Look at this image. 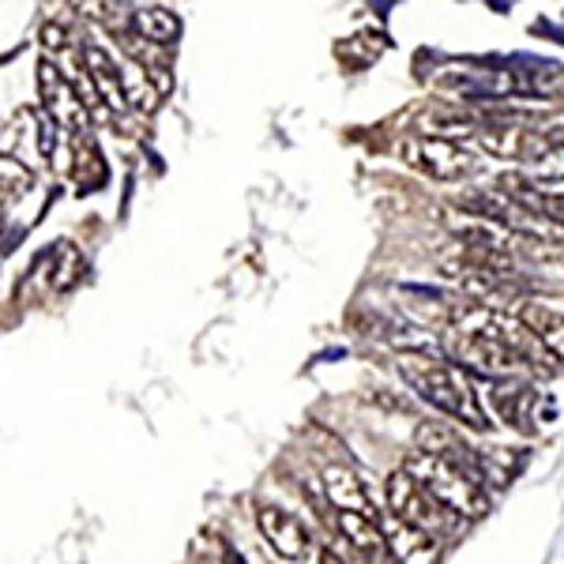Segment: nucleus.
I'll list each match as a JSON object with an SVG mask.
<instances>
[{
    "label": "nucleus",
    "mask_w": 564,
    "mask_h": 564,
    "mask_svg": "<svg viewBox=\"0 0 564 564\" xmlns=\"http://www.w3.org/2000/svg\"><path fill=\"white\" fill-rule=\"evenodd\" d=\"M475 143L486 154H494V159L527 162V166H531L534 159H542L545 148H550L545 135L523 132V129H516V124H478Z\"/></svg>",
    "instance_id": "0eeeda50"
},
{
    "label": "nucleus",
    "mask_w": 564,
    "mask_h": 564,
    "mask_svg": "<svg viewBox=\"0 0 564 564\" xmlns=\"http://www.w3.org/2000/svg\"><path fill=\"white\" fill-rule=\"evenodd\" d=\"M72 174L79 181V193H98L106 185V162H102V151L90 135H76L72 140Z\"/></svg>",
    "instance_id": "f3484780"
},
{
    "label": "nucleus",
    "mask_w": 564,
    "mask_h": 564,
    "mask_svg": "<svg viewBox=\"0 0 564 564\" xmlns=\"http://www.w3.org/2000/svg\"><path fill=\"white\" fill-rule=\"evenodd\" d=\"M399 372L411 384L417 395L425 399L436 411L452 414L456 422L470 425V430L486 433L489 417L486 406H481V388L475 380V372H467L456 361H441V358H425V354H403L399 358Z\"/></svg>",
    "instance_id": "f257e3e1"
},
{
    "label": "nucleus",
    "mask_w": 564,
    "mask_h": 564,
    "mask_svg": "<svg viewBox=\"0 0 564 564\" xmlns=\"http://www.w3.org/2000/svg\"><path fill=\"white\" fill-rule=\"evenodd\" d=\"M132 34L148 45H174L181 39V20L170 8H135L132 12Z\"/></svg>",
    "instance_id": "2eb2a0df"
},
{
    "label": "nucleus",
    "mask_w": 564,
    "mask_h": 564,
    "mask_svg": "<svg viewBox=\"0 0 564 564\" xmlns=\"http://www.w3.org/2000/svg\"><path fill=\"white\" fill-rule=\"evenodd\" d=\"M39 95H42L45 117H50L57 129H65L72 135H84L90 129V113H87L84 98L72 87L65 68H57L53 61H39Z\"/></svg>",
    "instance_id": "39448f33"
},
{
    "label": "nucleus",
    "mask_w": 564,
    "mask_h": 564,
    "mask_svg": "<svg viewBox=\"0 0 564 564\" xmlns=\"http://www.w3.org/2000/svg\"><path fill=\"white\" fill-rule=\"evenodd\" d=\"M31 188H34V170L15 159V154H0V196L12 204V199L26 196Z\"/></svg>",
    "instance_id": "aec40b11"
},
{
    "label": "nucleus",
    "mask_w": 564,
    "mask_h": 564,
    "mask_svg": "<svg viewBox=\"0 0 564 564\" xmlns=\"http://www.w3.org/2000/svg\"><path fill=\"white\" fill-rule=\"evenodd\" d=\"M414 448L422 452V456H441V459H452L463 452L459 436L452 433L448 422H422L414 430Z\"/></svg>",
    "instance_id": "6ab92c4d"
},
{
    "label": "nucleus",
    "mask_w": 564,
    "mask_h": 564,
    "mask_svg": "<svg viewBox=\"0 0 564 564\" xmlns=\"http://www.w3.org/2000/svg\"><path fill=\"white\" fill-rule=\"evenodd\" d=\"M76 15H84L90 23H102L106 31H132V12H129V0H65Z\"/></svg>",
    "instance_id": "a211bd4d"
},
{
    "label": "nucleus",
    "mask_w": 564,
    "mask_h": 564,
    "mask_svg": "<svg viewBox=\"0 0 564 564\" xmlns=\"http://www.w3.org/2000/svg\"><path fill=\"white\" fill-rule=\"evenodd\" d=\"M399 154H403L406 166L422 170V174H430L436 181H459V177H467L478 170V154L467 151L456 140H433V135L403 140Z\"/></svg>",
    "instance_id": "20e7f679"
},
{
    "label": "nucleus",
    "mask_w": 564,
    "mask_h": 564,
    "mask_svg": "<svg viewBox=\"0 0 564 564\" xmlns=\"http://www.w3.org/2000/svg\"><path fill=\"white\" fill-rule=\"evenodd\" d=\"M335 527H339L343 539H347L354 550L361 553V561H372V557H380V553H384V531H380L372 516L339 512V516H335Z\"/></svg>",
    "instance_id": "dca6fc26"
},
{
    "label": "nucleus",
    "mask_w": 564,
    "mask_h": 564,
    "mask_svg": "<svg viewBox=\"0 0 564 564\" xmlns=\"http://www.w3.org/2000/svg\"><path fill=\"white\" fill-rule=\"evenodd\" d=\"M388 505L399 523L417 527V531H425V534H436L441 542L459 527V516L448 512V508H444L422 481H414L406 475V470H395V475L388 478Z\"/></svg>",
    "instance_id": "7ed1b4c3"
},
{
    "label": "nucleus",
    "mask_w": 564,
    "mask_h": 564,
    "mask_svg": "<svg viewBox=\"0 0 564 564\" xmlns=\"http://www.w3.org/2000/svg\"><path fill=\"white\" fill-rule=\"evenodd\" d=\"M403 470L414 481H422L430 494L441 500L448 512H456L459 520H481L489 512V497L481 489V481H475L456 459H441V456H411L403 463Z\"/></svg>",
    "instance_id": "f03ea898"
},
{
    "label": "nucleus",
    "mask_w": 564,
    "mask_h": 564,
    "mask_svg": "<svg viewBox=\"0 0 564 564\" xmlns=\"http://www.w3.org/2000/svg\"><path fill=\"white\" fill-rule=\"evenodd\" d=\"M257 527L263 534V542L279 553L282 561H302L308 553V531L294 512L279 505H260L257 508Z\"/></svg>",
    "instance_id": "423d86ee"
},
{
    "label": "nucleus",
    "mask_w": 564,
    "mask_h": 564,
    "mask_svg": "<svg viewBox=\"0 0 564 564\" xmlns=\"http://www.w3.org/2000/svg\"><path fill=\"white\" fill-rule=\"evenodd\" d=\"M84 271H87L84 252H79L72 241H57L42 260V275L50 282V290H57V294H65V290L76 286V282L84 279Z\"/></svg>",
    "instance_id": "ddd939ff"
},
{
    "label": "nucleus",
    "mask_w": 564,
    "mask_h": 564,
    "mask_svg": "<svg viewBox=\"0 0 564 564\" xmlns=\"http://www.w3.org/2000/svg\"><path fill=\"white\" fill-rule=\"evenodd\" d=\"M321 564H354V561H347L339 550H332V545H324V550H321Z\"/></svg>",
    "instance_id": "5701e85b"
},
{
    "label": "nucleus",
    "mask_w": 564,
    "mask_h": 564,
    "mask_svg": "<svg viewBox=\"0 0 564 564\" xmlns=\"http://www.w3.org/2000/svg\"><path fill=\"white\" fill-rule=\"evenodd\" d=\"M68 31H65V26H61V23H45L42 26V45H45V50H68Z\"/></svg>",
    "instance_id": "4be33fe9"
},
{
    "label": "nucleus",
    "mask_w": 564,
    "mask_h": 564,
    "mask_svg": "<svg viewBox=\"0 0 564 564\" xmlns=\"http://www.w3.org/2000/svg\"><path fill=\"white\" fill-rule=\"evenodd\" d=\"M417 129L433 140H467V135L478 132V121L463 109H444V106H430L417 113Z\"/></svg>",
    "instance_id": "4468645a"
},
{
    "label": "nucleus",
    "mask_w": 564,
    "mask_h": 564,
    "mask_svg": "<svg viewBox=\"0 0 564 564\" xmlns=\"http://www.w3.org/2000/svg\"><path fill=\"white\" fill-rule=\"evenodd\" d=\"M527 181H534V185H542V181H564V148L550 143L542 159H534L527 166Z\"/></svg>",
    "instance_id": "412c9836"
},
{
    "label": "nucleus",
    "mask_w": 564,
    "mask_h": 564,
    "mask_svg": "<svg viewBox=\"0 0 564 564\" xmlns=\"http://www.w3.org/2000/svg\"><path fill=\"white\" fill-rule=\"evenodd\" d=\"M324 489H327V497H332V505L339 508V512L372 516L366 486H361V478L354 475L350 467H343V463H327V467H324Z\"/></svg>",
    "instance_id": "9b49d317"
},
{
    "label": "nucleus",
    "mask_w": 564,
    "mask_h": 564,
    "mask_svg": "<svg viewBox=\"0 0 564 564\" xmlns=\"http://www.w3.org/2000/svg\"><path fill=\"white\" fill-rule=\"evenodd\" d=\"M489 403H494V414H500V425H508V430H527L534 391L520 384V380H497V384H489Z\"/></svg>",
    "instance_id": "f8f14e48"
},
{
    "label": "nucleus",
    "mask_w": 564,
    "mask_h": 564,
    "mask_svg": "<svg viewBox=\"0 0 564 564\" xmlns=\"http://www.w3.org/2000/svg\"><path fill=\"white\" fill-rule=\"evenodd\" d=\"M384 550L391 553L395 564H441L444 557V542L436 534H425L417 527H406L391 516V527L384 534Z\"/></svg>",
    "instance_id": "1a4fd4ad"
},
{
    "label": "nucleus",
    "mask_w": 564,
    "mask_h": 564,
    "mask_svg": "<svg viewBox=\"0 0 564 564\" xmlns=\"http://www.w3.org/2000/svg\"><path fill=\"white\" fill-rule=\"evenodd\" d=\"M516 321L542 350H550L553 361H564V316L550 302H523Z\"/></svg>",
    "instance_id": "9d476101"
},
{
    "label": "nucleus",
    "mask_w": 564,
    "mask_h": 564,
    "mask_svg": "<svg viewBox=\"0 0 564 564\" xmlns=\"http://www.w3.org/2000/svg\"><path fill=\"white\" fill-rule=\"evenodd\" d=\"M79 61H84V72L90 76V84H95L98 98H102V106L109 109V113H129L121 65L109 57L102 45H84V50H79Z\"/></svg>",
    "instance_id": "6e6552de"
}]
</instances>
